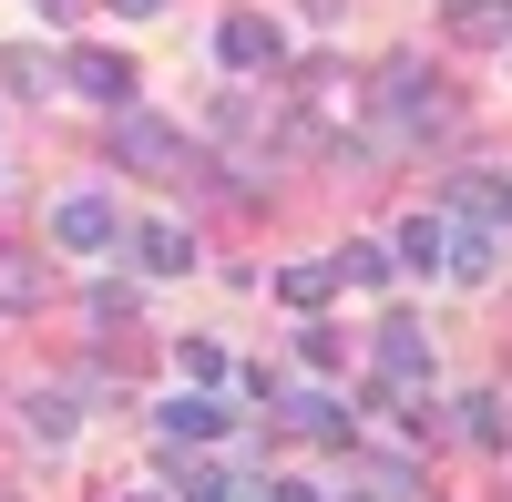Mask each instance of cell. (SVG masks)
Wrapping results in <instances>:
<instances>
[{
	"instance_id": "1",
	"label": "cell",
	"mask_w": 512,
	"mask_h": 502,
	"mask_svg": "<svg viewBox=\"0 0 512 502\" xmlns=\"http://www.w3.org/2000/svg\"><path fill=\"white\" fill-rule=\"evenodd\" d=\"M379 113H390V134H400V144H420V134H441V123H451L441 82L420 72V62H390V72H379Z\"/></svg>"
},
{
	"instance_id": "2",
	"label": "cell",
	"mask_w": 512,
	"mask_h": 502,
	"mask_svg": "<svg viewBox=\"0 0 512 502\" xmlns=\"http://www.w3.org/2000/svg\"><path fill=\"white\" fill-rule=\"evenodd\" d=\"M52 246H72V257H113V246H123V205L103 185H72L52 205Z\"/></svg>"
},
{
	"instance_id": "3",
	"label": "cell",
	"mask_w": 512,
	"mask_h": 502,
	"mask_svg": "<svg viewBox=\"0 0 512 502\" xmlns=\"http://www.w3.org/2000/svg\"><path fill=\"white\" fill-rule=\"evenodd\" d=\"M113 154L134 164V175H185V164H195V144L175 134V123H154V113H134V103H123V123H113Z\"/></svg>"
},
{
	"instance_id": "4",
	"label": "cell",
	"mask_w": 512,
	"mask_h": 502,
	"mask_svg": "<svg viewBox=\"0 0 512 502\" xmlns=\"http://www.w3.org/2000/svg\"><path fill=\"white\" fill-rule=\"evenodd\" d=\"M62 82H72L82 103H113V113H123L144 72H134V52H103V41H93V52H72V62H62Z\"/></svg>"
},
{
	"instance_id": "5",
	"label": "cell",
	"mask_w": 512,
	"mask_h": 502,
	"mask_svg": "<svg viewBox=\"0 0 512 502\" xmlns=\"http://www.w3.org/2000/svg\"><path fill=\"white\" fill-rule=\"evenodd\" d=\"M216 62H226V72H277V62H287V41H277V21L236 11V21L216 31Z\"/></svg>"
},
{
	"instance_id": "6",
	"label": "cell",
	"mask_w": 512,
	"mask_h": 502,
	"mask_svg": "<svg viewBox=\"0 0 512 502\" xmlns=\"http://www.w3.org/2000/svg\"><path fill=\"white\" fill-rule=\"evenodd\" d=\"M502 267V226H451V246H441V277H461V287H482Z\"/></svg>"
},
{
	"instance_id": "7",
	"label": "cell",
	"mask_w": 512,
	"mask_h": 502,
	"mask_svg": "<svg viewBox=\"0 0 512 502\" xmlns=\"http://www.w3.org/2000/svg\"><path fill=\"white\" fill-rule=\"evenodd\" d=\"M451 41H472V52H512V0H451Z\"/></svg>"
},
{
	"instance_id": "8",
	"label": "cell",
	"mask_w": 512,
	"mask_h": 502,
	"mask_svg": "<svg viewBox=\"0 0 512 502\" xmlns=\"http://www.w3.org/2000/svg\"><path fill=\"white\" fill-rule=\"evenodd\" d=\"M154 431H164V441H216V431H226V410L205 400V390H175V400L154 410Z\"/></svg>"
},
{
	"instance_id": "9",
	"label": "cell",
	"mask_w": 512,
	"mask_h": 502,
	"mask_svg": "<svg viewBox=\"0 0 512 502\" xmlns=\"http://www.w3.org/2000/svg\"><path fill=\"white\" fill-rule=\"evenodd\" d=\"M134 267H144V277L195 267V236H185V226H134Z\"/></svg>"
},
{
	"instance_id": "10",
	"label": "cell",
	"mask_w": 512,
	"mask_h": 502,
	"mask_svg": "<svg viewBox=\"0 0 512 502\" xmlns=\"http://www.w3.org/2000/svg\"><path fill=\"white\" fill-rule=\"evenodd\" d=\"M52 298V267L21 257V246H0V308H41Z\"/></svg>"
},
{
	"instance_id": "11",
	"label": "cell",
	"mask_w": 512,
	"mask_h": 502,
	"mask_svg": "<svg viewBox=\"0 0 512 502\" xmlns=\"http://www.w3.org/2000/svg\"><path fill=\"white\" fill-rule=\"evenodd\" d=\"M441 246H451V216H441V205H420V216L400 226V267L431 277V267H441Z\"/></svg>"
},
{
	"instance_id": "12",
	"label": "cell",
	"mask_w": 512,
	"mask_h": 502,
	"mask_svg": "<svg viewBox=\"0 0 512 502\" xmlns=\"http://www.w3.org/2000/svg\"><path fill=\"white\" fill-rule=\"evenodd\" d=\"M328 287H338V267H328V257H297V267H277V298H287V308H308V318L328 308Z\"/></svg>"
},
{
	"instance_id": "13",
	"label": "cell",
	"mask_w": 512,
	"mask_h": 502,
	"mask_svg": "<svg viewBox=\"0 0 512 502\" xmlns=\"http://www.w3.org/2000/svg\"><path fill=\"white\" fill-rule=\"evenodd\" d=\"M461 441L512 451V410H502V390H472V400H461Z\"/></svg>"
},
{
	"instance_id": "14",
	"label": "cell",
	"mask_w": 512,
	"mask_h": 502,
	"mask_svg": "<svg viewBox=\"0 0 512 502\" xmlns=\"http://www.w3.org/2000/svg\"><path fill=\"white\" fill-rule=\"evenodd\" d=\"M72 431H82V400H72V390H41V400H31V441H41V451H62Z\"/></svg>"
},
{
	"instance_id": "15",
	"label": "cell",
	"mask_w": 512,
	"mask_h": 502,
	"mask_svg": "<svg viewBox=\"0 0 512 502\" xmlns=\"http://www.w3.org/2000/svg\"><path fill=\"white\" fill-rule=\"evenodd\" d=\"M338 277H349V287H390V246H338V257H328Z\"/></svg>"
},
{
	"instance_id": "16",
	"label": "cell",
	"mask_w": 512,
	"mask_h": 502,
	"mask_svg": "<svg viewBox=\"0 0 512 502\" xmlns=\"http://www.w3.org/2000/svg\"><path fill=\"white\" fill-rule=\"evenodd\" d=\"M175 359H185V380H195V390H216V380H226V349H216V339H185Z\"/></svg>"
},
{
	"instance_id": "17",
	"label": "cell",
	"mask_w": 512,
	"mask_h": 502,
	"mask_svg": "<svg viewBox=\"0 0 512 502\" xmlns=\"http://www.w3.org/2000/svg\"><path fill=\"white\" fill-rule=\"evenodd\" d=\"M0 72H11V93H52V62H31V52H11Z\"/></svg>"
},
{
	"instance_id": "18",
	"label": "cell",
	"mask_w": 512,
	"mask_h": 502,
	"mask_svg": "<svg viewBox=\"0 0 512 502\" xmlns=\"http://www.w3.org/2000/svg\"><path fill=\"white\" fill-rule=\"evenodd\" d=\"M297 359H308V369H338V328H297Z\"/></svg>"
},
{
	"instance_id": "19",
	"label": "cell",
	"mask_w": 512,
	"mask_h": 502,
	"mask_svg": "<svg viewBox=\"0 0 512 502\" xmlns=\"http://www.w3.org/2000/svg\"><path fill=\"white\" fill-rule=\"evenodd\" d=\"M267 502H328L318 482H267Z\"/></svg>"
},
{
	"instance_id": "20",
	"label": "cell",
	"mask_w": 512,
	"mask_h": 502,
	"mask_svg": "<svg viewBox=\"0 0 512 502\" xmlns=\"http://www.w3.org/2000/svg\"><path fill=\"white\" fill-rule=\"evenodd\" d=\"M31 11H41V21H72V11H82V0H31Z\"/></svg>"
},
{
	"instance_id": "21",
	"label": "cell",
	"mask_w": 512,
	"mask_h": 502,
	"mask_svg": "<svg viewBox=\"0 0 512 502\" xmlns=\"http://www.w3.org/2000/svg\"><path fill=\"white\" fill-rule=\"evenodd\" d=\"M113 11H123V21H154V11H164V0H113Z\"/></svg>"
},
{
	"instance_id": "22",
	"label": "cell",
	"mask_w": 512,
	"mask_h": 502,
	"mask_svg": "<svg viewBox=\"0 0 512 502\" xmlns=\"http://www.w3.org/2000/svg\"><path fill=\"white\" fill-rule=\"evenodd\" d=\"M123 502H175V492H123Z\"/></svg>"
},
{
	"instance_id": "23",
	"label": "cell",
	"mask_w": 512,
	"mask_h": 502,
	"mask_svg": "<svg viewBox=\"0 0 512 502\" xmlns=\"http://www.w3.org/2000/svg\"><path fill=\"white\" fill-rule=\"evenodd\" d=\"M502 226H512V175H502Z\"/></svg>"
},
{
	"instance_id": "24",
	"label": "cell",
	"mask_w": 512,
	"mask_h": 502,
	"mask_svg": "<svg viewBox=\"0 0 512 502\" xmlns=\"http://www.w3.org/2000/svg\"><path fill=\"white\" fill-rule=\"evenodd\" d=\"M349 502H369V492H349Z\"/></svg>"
}]
</instances>
